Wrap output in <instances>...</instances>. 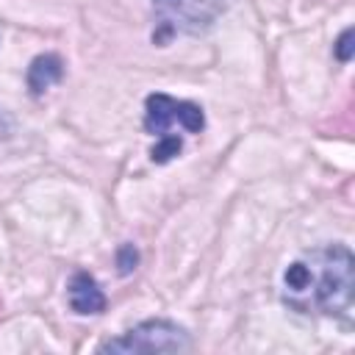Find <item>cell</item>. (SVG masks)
Listing matches in <instances>:
<instances>
[{
  "instance_id": "cell-8",
  "label": "cell",
  "mask_w": 355,
  "mask_h": 355,
  "mask_svg": "<svg viewBox=\"0 0 355 355\" xmlns=\"http://www.w3.org/2000/svg\"><path fill=\"white\" fill-rule=\"evenodd\" d=\"M136 261H139V255H136L133 244H122V247H119V255H116L119 272H122V275H128V272H130V269L136 266Z\"/></svg>"
},
{
  "instance_id": "cell-7",
  "label": "cell",
  "mask_w": 355,
  "mask_h": 355,
  "mask_svg": "<svg viewBox=\"0 0 355 355\" xmlns=\"http://www.w3.org/2000/svg\"><path fill=\"white\" fill-rule=\"evenodd\" d=\"M180 147H183V144H180L178 136H166V139H161L158 147H153V161H155V164H164V161H169L172 155H178Z\"/></svg>"
},
{
  "instance_id": "cell-6",
  "label": "cell",
  "mask_w": 355,
  "mask_h": 355,
  "mask_svg": "<svg viewBox=\"0 0 355 355\" xmlns=\"http://www.w3.org/2000/svg\"><path fill=\"white\" fill-rule=\"evenodd\" d=\"M61 75H64V61L58 55H53V53H44V55L31 61V67H28V86H31L33 94H42L53 83H58Z\"/></svg>"
},
{
  "instance_id": "cell-9",
  "label": "cell",
  "mask_w": 355,
  "mask_h": 355,
  "mask_svg": "<svg viewBox=\"0 0 355 355\" xmlns=\"http://www.w3.org/2000/svg\"><path fill=\"white\" fill-rule=\"evenodd\" d=\"M349 39H352V31L347 28V31H344V33L338 36V47H336V53H338V58H341V61H349V55H352Z\"/></svg>"
},
{
  "instance_id": "cell-3",
  "label": "cell",
  "mask_w": 355,
  "mask_h": 355,
  "mask_svg": "<svg viewBox=\"0 0 355 355\" xmlns=\"http://www.w3.org/2000/svg\"><path fill=\"white\" fill-rule=\"evenodd\" d=\"M158 17L155 42H164L175 33H200L222 11V0H153Z\"/></svg>"
},
{
  "instance_id": "cell-2",
  "label": "cell",
  "mask_w": 355,
  "mask_h": 355,
  "mask_svg": "<svg viewBox=\"0 0 355 355\" xmlns=\"http://www.w3.org/2000/svg\"><path fill=\"white\" fill-rule=\"evenodd\" d=\"M189 333L166 319H147L128 333L105 341L100 352H183L189 349Z\"/></svg>"
},
{
  "instance_id": "cell-5",
  "label": "cell",
  "mask_w": 355,
  "mask_h": 355,
  "mask_svg": "<svg viewBox=\"0 0 355 355\" xmlns=\"http://www.w3.org/2000/svg\"><path fill=\"white\" fill-rule=\"evenodd\" d=\"M69 305L75 313H100L105 308V294L89 272H78L69 280Z\"/></svg>"
},
{
  "instance_id": "cell-1",
  "label": "cell",
  "mask_w": 355,
  "mask_h": 355,
  "mask_svg": "<svg viewBox=\"0 0 355 355\" xmlns=\"http://www.w3.org/2000/svg\"><path fill=\"white\" fill-rule=\"evenodd\" d=\"M352 266V252L341 244L300 255L283 275V302L300 313L347 316L355 291Z\"/></svg>"
},
{
  "instance_id": "cell-4",
  "label": "cell",
  "mask_w": 355,
  "mask_h": 355,
  "mask_svg": "<svg viewBox=\"0 0 355 355\" xmlns=\"http://www.w3.org/2000/svg\"><path fill=\"white\" fill-rule=\"evenodd\" d=\"M144 108H147L144 111V128H147V133H153L158 139H166L175 125L183 128L186 133H200L205 128L202 108L197 103H189V100H178V97L158 92V94L147 97Z\"/></svg>"
}]
</instances>
